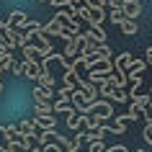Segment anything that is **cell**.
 <instances>
[{"instance_id":"obj_1","label":"cell","mask_w":152,"mask_h":152,"mask_svg":"<svg viewBox=\"0 0 152 152\" xmlns=\"http://www.w3.org/2000/svg\"><path fill=\"white\" fill-rule=\"evenodd\" d=\"M77 18L90 26H101L106 21V8H96V5H80L77 8Z\"/></svg>"},{"instance_id":"obj_2","label":"cell","mask_w":152,"mask_h":152,"mask_svg":"<svg viewBox=\"0 0 152 152\" xmlns=\"http://www.w3.org/2000/svg\"><path fill=\"white\" fill-rule=\"evenodd\" d=\"M111 116H113V106H111V101H90L88 119H96V121H108Z\"/></svg>"},{"instance_id":"obj_3","label":"cell","mask_w":152,"mask_h":152,"mask_svg":"<svg viewBox=\"0 0 152 152\" xmlns=\"http://www.w3.org/2000/svg\"><path fill=\"white\" fill-rule=\"evenodd\" d=\"M26 44L36 49L41 59H44V57H49V54H54V44H49V39H47V36H41L39 31L28 34V39H26Z\"/></svg>"},{"instance_id":"obj_4","label":"cell","mask_w":152,"mask_h":152,"mask_svg":"<svg viewBox=\"0 0 152 152\" xmlns=\"http://www.w3.org/2000/svg\"><path fill=\"white\" fill-rule=\"evenodd\" d=\"M98 96H103V101H113V103H126L129 93L121 88H111V85H98Z\"/></svg>"},{"instance_id":"obj_5","label":"cell","mask_w":152,"mask_h":152,"mask_svg":"<svg viewBox=\"0 0 152 152\" xmlns=\"http://www.w3.org/2000/svg\"><path fill=\"white\" fill-rule=\"evenodd\" d=\"M70 103L72 108H75V113H83V116H88V108H90V98L83 93L80 88H75L72 90V96H70Z\"/></svg>"},{"instance_id":"obj_6","label":"cell","mask_w":152,"mask_h":152,"mask_svg":"<svg viewBox=\"0 0 152 152\" xmlns=\"http://www.w3.org/2000/svg\"><path fill=\"white\" fill-rule=\"evenodd\" d=\"M121 10H124V18L126 21H134L142 13V3L139 0H121Z\"/></svg>"},{"instance_id":"obj_7","label":"cell","mask_w":152,"mask_h":152,"mask_svg":"<svg viewBox=\"0 0 152 152\" xmlns=\"http://www.w3.org/2000/svg\"><path fill=\"white\" fill-rule=\"evenodd\" d=\"M80 44H83V34H77V36L67 39V41H64V52H62V57H64V59L77 57V52H80Z\"/></svg>"},{"instance_id":"obj_8","label":"cell","mask_w":152,"mask_h":152,"mask_svg":"<svg viewBox=\"0 0 152 152\" xmlns=\"http://www.w3.org/2000/svg\"><path fill=\"white\" fill-rule=\"evenodd\" d=\"M31 93H34L36 106H52V101H54V90H44V88H39V85H36Z\"/></svg>"},{"instance_id":"obj_9","label":"cell","mask_w":152,"mask_h":152,"mask_svg":"<svg viewBox=\"0 0 152 152\" xmlns=\"http://www.w3.org/2000/svg\"><path fill=\"white\" fill-rule=\"evenodd\" d=\"M88 41H93V44H106V31L103 26H88V31L83 34Z\"/></svg>"},{"instance_id":"obj_10","label":"cell","mask_w":152,"mask_h":152,"mask_svg":"<svg viewBox=\"0 0 152 152\" xmlns=\"http://www.w3.org/2000/svg\"><path fill=\"white\" fill-rule=\"evenodd\" d=\"M132 59H134V57L129 54V52L119 54L116 59H113V72H121V75H126V72H129V64H132Z\"/></svg>"},{"instance_id":"obj_11","label":"cell","mask_w":152,"mask_h":152,"mask_svg":"<svg viewBox=\"0 0 152 152\" xmlns=\"http://www.w3.org/2000/svg\"><path fill=\"white\" fill-rule=\"evenodd\" d=\"M16 129H18L23 137H28V139H36V132H39L36 124H34V119H23L21 124H16Z\"/></svg>"},{"instance_id":"obj_12","label":"cell","mask_w":152,"mask_h":152,"mask_svg":"<svg viewBox=\"0 0 152 152\" xmlns=\"http://www.w3.org/2000/svg\"><path fill=\"white\" fill-rule=\"evenodd\" d=\"M67 126H70L72 132H83V129L88 126V116H83V113H72V116H67Z\"/></svg>"},{"instance_id":"obj_13","label":"cell","mask_w":152,"mask_h":152,"mask_svg":"<svg viewBox=\"0 0 152 152\" xmlns=\"http://www.w3.org/2000/svg\"><path fill=\"white\" fill-rule=\"evenodd\" d=\"M34 124H36V129L39 132H44V129H54L57 126V119H54V113H49V116H31Z\"/></svg>"},{"instance_id":"obj_14","label":"cell","mask_w":152,"mask_h":152,"mask_svg":"<svg viewBox=\"0 0 152 152\" xmlns=\"http://www.w3.org/2000/svg\"><path fill=\"white\" fill-rule=\"evenodd\" d=\"M21 64H23V75L28 77V80H36V77L41 75V64L39 62H28V59H23Z\"/></svg>"},{"instance_id":"obj_15","label":"cell","mask_w":152,"mask_h":152,"mask_svg":"<svg viewBox=\"0 0 152 152\" xmlns=\"http://www.w3.org/2000/svg\"><path fill=\"white\" fill-rule=\"evenodd\" d=\"M52 113H67V116H72V113H75V108H72L70 101L57 98V101H52Z\"/></svg>"},{"instance_id":"obj_16","label":"cell","mask_w":152,"mask_h":152,"mask_svg":"<svg viewBox=\"0 0 152 152\" xmlns=\"http://www.w3.org/2000/svg\"><path fill=\"white\" fill-rule=\"evenodd\" d=\"M106 85H111V88H121V90H126V75H121V72H111V75L106 77Z\"/></svg>"},{"instance_id":"obj_17","label":"cell","mask_w":152,"mask_h":152,"mask_svg":"<svg viewBox=\"0 0 152 152\" xmlns=\"http://www.w3.org/2000/svg\"><path fill=\"white\" fill-rule=\"evenodd\" d=\"M5 23H8L10 28H21V26L26 23V13H23V10H13V13L5 18Z\"/></svg>"},{"instance_id":"obj_18","label":"cell","mask_w":152,"mask_h":152,"mask_svg":"<svg viewBox=\"0 0 152 152\" xmlns=\"http://www.w3.org/2000/svg\"><path fill=\"white\" fill-rule=\"evenodd\" d=\"M132 106H134L137 111L142 113V111H147V108H150V96H132Z\"/></svg>"},{"instance_id":"obj_19","label":"cell","mask_w":152,"mask_h":152,"mask_svg":"<svg viewBox=\"0 0 152 152\" xmlns=\"http://www.w3.org/2000/svg\"><path fill=\"white\" fill-rule=\"evenodd\" d=\"M77 88H80L83 93H85V96L90 98V101H98V88H96V85H93L90 80H83L80 85H77Z\"/></svg>"},{"instance_id":"obj_20","label":"cell","mask_w":152,"mask_h":152,"mask_svg":"<svg viewBox=\"0 0 152 152\" xmlns=\"http://www.w3.org/2000/svg\"><path fill=\"white\" fill-rule=\"evenodd\" d=\"M39 34L41 36H59V26L54 23V21H49V23H41V28H39Z\"/></svg>"},{"instance_id":"obj_21","label":"cell","mask_w":152,"mask_h":152,"mask_svg":"<svg viewBox=\"0 0 152 152\" xmlns=\"http://www.w3.org/2000/svg\"><path fill=\"white\" fill-rule=\"evenodd\" d=\"M103 126H96V129H88L85 132V142H103Z\"/></svg>"},{"instance_id":"obj_22","label":"cell","mask_w":152,"mask_h":152,"mask_svg":"<svg viewBox=\"0 0 152 152\" xmlns=\"http://www.w3.org/2000/svg\"><path fill=\"white\" fill-rule=\"evenodd\" d=\"M21 54H23V59H28V62H41L39 52H36L34 47H28V44H23V47H21Z\"/></svg>"},{"instance_id":"obj_23","label":"cell","mask_w":152,"mask_h":152,"mask_svg":"<svg viewBox=\"0 0 152 152\" xmlns=\"http://www.w3.org/2000/svg\"><path fill=\"white\" fill-rule=\"evenodd\" d=\"M36 83H39V88L52 90V85H54V77H52V72H41L39 77H36Z\"/></svg>"},{"instance_id":"obj_24","label":"cell","mask_w":152,"mask_h":152,"mask_svg":"<svg viewBox=\"0 0 152 152\" xmlns=\"http://www.w3.org/2000/svg\"><path fill=\"white\" fill-rule=\"evenodd\" d=\"M119 28H121L124 34H126V36H134V34L139 31V26H137L134 21H121V23H119Z\"/></svg>"},{"instance_id":"obj_25","label":"cell","mask_w":152,"mask_h":152,"mask_svg":"<svg viewBox=\"0 0 152 152\" xmlns=\"http://www.w3.org/2000/svg\"><path fill=\"white\" fill-rule=\"evenodd\" d=\"M144 64H147L144 59H132V64H129V72H126V75H142V72H144Z\"/></svg>"},{"instance_id":"obj_26","label":"cell","mask_w":152,"mask_h":152,"mask_svg":"<svg viewBox=\"0 0 152 152\" xmlns=\"http://www.w3.org/2000/svg\"><path fill=\"white\" fill-rule=\"evenodd\" d=\"M111 21H113V23L126 21V18H124V10H121V5H113V8H111Z\"/></svg>"},{"instance_id":"obj_27","label":"cell","mask_w":152,"mask_h":152,"mask_svg":"<svg viewBox=\"0 0 152 152\" xmlns=\"http://www.w3.org/2000/svg\"><path fill=\"white\" fill-rule=\"evenodd\" d=\"M62 85H64V88H77V80H75L72 72H64V75H62Z\"/></svg>"},{"instance_id":"obj_28","label":"cell","mask_w":152,"mask_h":152,"mask_svg":"<svg viewBox=\"0 0 152 152\" xmlns=\"http://www.w3.org/2000/svg\"><path fill=\"white\" fill-rule=\"evenodd\" d=\"M52 21H54V23L59 26V28H62V26H67V23H70V16H67L64 10H59V13H57V16L52 18Z\"/></svg>"},{"instance_id":"obj_29","label":"cell","mask_w":152,"mask_h":152,"mask_svg":"<svg viewBox=\"0 0 152 152\" xmlns=\"http://www.w3.org/2000/svg\"><path fill=\"white\" fill-rule=\"evenodd\" d=\"M52 106H34V116H49Z\"/></svg>"},{"instance_id":"obj_30","label":"cell","mask_w":152,"mask_h":152,"mask_svg":"<svg viewBox=\"0 0 152 152\" xmlns=\"http://www.w3.org/2000/svg\"><path fill=\"white\" fill-rule=\"evenodd\" d=\"M90 144V152H106L108 150V144L106 142H88Z\"/></svg>"},{"instance_id":"obj_31","label":"cell","mask_w":152,"mask_h":152,"mask_svg":"<svg viewBox=\"0 0 152 152\" xmlns=\"http://www.w3.org/2000/svg\"><path fill=\"white\" fill-rule=\"evenodd\" d=\"M144 142L152 144V121H144Z\"/></svg>"},{"instance_id":"obj_32","label":"cell","mask_w":152,"mask_h":152,"mask_svg":"<svg viewBox=\"0 0 152 152\" xmlns=\"http://www.w3.org/2000/svg\"><path fill=\"white\" fill-rule=\"evenodd\" d=\"M8 144H10V139H8V132H5V126H0V147L5 150Z\"/></svg>"},{"instance_id":"obj_33","label":"cell","mask_w":152,"mask_h":152,"mask_svg":"<svg viewBox=\"0 0 152 152\" xmlns=\"http://www.w3.org/2000/svg\"><path fill=\"white\" fill-rule=\"evenodd\" d=\"M106 152H132V150H129L126 144H111V147H108Z\"/></svg>"},{"instance_id":"obj_34","label":"cell","mask_w":152,"mask_h":152,"mask_svg":"<svg viewBox=\"0 0 152 152\" xmlns=\"http://www.w3.org/2000/svg\"><path fill=\"white\" fill-rule=\"evenodd\" d=\"M72 90H75V88H64V85H62V88H59V98H62V101H70Z\"/></svg>"},{"instance_id":"obj_35","label":"cell","mask_w":152,"mask_h":152,"mask_svg":"<svg viewBox=\"0 0 152 152\" xmlns=\"http://www.w3.org/2000/svg\"><path fill=\"white\" fill-rule=\"evenodd\" d=\"M10 72H13V75H23V64H21V62H13V64H10Z\"/></svg>"},{"instance_id":"obj_36","label":"cell","mask_w":152,"mask_h":152,"mask_svg":"<svg viewBox=\"0 0 152 152\" xmlns=\"http://www.w3.org/2000/svg\"><path fill=\"white\" fill-rule=\"evenodd\" d=\"M126 116H129V121H137V119H139V111H137L134 106H129V111H126Z\"/></svg>"},{"instance_id":"obj_37","label":"cell","mask_w":152,"mask_h":152,"mask_svg":"<svg viewBox=\"0 0 152 152\" xmlns=\"http://www.w3.org/2000/svg\"><path fill=\"white\" fill-rule=\"evenodd\" d=\"M85 5H96V8H106L103 0H85Z\"/></svg>"},{"instance_id":"obj_38","label":"cell","mask_w":152,"mask_h":152,"mask_svg":"<svg viewBox=\"0 0 152 152\" xmlns=\"http://www.w3.org/2000/svg\"><path fill=\"white\" fill-rule=\"evenodd\" d=\"M44 152H62L57 144H44Z\"/></svg>"},{"instance_id":"obj_39","label":"cell","mask_w":152,"mask_h":152,"mask_svg":"<svg viewBox=\"0 0 152 152\" xmlns=\"http://www.w3.org/2000/svg\"><path fill=\"white\" fill-rule=\"evenodd\" d=\"M103 5H111L113 8V5H121V0H103Z\"/></svg>"},{"instance_id":"obj_40","label":"cell","mask_w":152,"mask_h":152,"mask_svg":"<svg viewBox=\"0 0 152 152\" xmlns=\"http://www.w3.org/2000/svg\"><path fill=\"white\" fill-rule=\"evenodd\" d=\"M152 59V47H147V52H144V62H150Z\"/></svg>"},{"instance_id":"obj_41","label":"cell","mask_w":152,"mask_h":152,"mask_svg":"<svg viewBox=\"0 0 152 152\" xmlns=\"http://www.w3.org/2000/svg\"><path fill=\"white\" fill-rule=\"evenodd\" d=\"M0 49H5V39L3 36H0Z\"/></svg>"},{"instance_id":"obj_42","label":"cell","mask_w":152,"mask_h":152,"mask_svg":"<svg viewBox=\"0 0 152 152\" xmlns=\"http://www.w3.org/2000/svg\"><path fill=\"white\" fill-rule=\"evenodd\" d=\"M3 88H5V85H3V83H0V93H3Z\"/></svg>"},{"instance_id":"obj_43","label":"cell","mask_w":152,"mask_h":152,"mask_svg":"<svg viewBox=\"0 0 152 152\" xmlns=\"http://www.w3.org/2000/svg\"><path fill=\"white\" fill-rule=\"evenodd\" d=\"M137 152H147V150H137Z\"/></svg>"},{"instance_id":"obj_44","label":"cell","mask_w":152,"mask_h":152,"mask_svg":"<svg viewBox=\"0 0 152 152\" xmlns=\"http://www.w3.org/2000/svg\"><path fill=\"white\" fill-rule=\"evenodd\" d=\"M39 3H47V0H39Z\"/></svg>"},{"instance_id":"obj_45","label":"cell","mask_w":152,"mask_h":152,"mask_svg":"<svg viewBox=\"0 0 152 152\" xmlns=\"http://www.w3.org/2000/svg\"><path fill=\"white\" fill-rule=\"evenodd\" d=\"M0 152H5V150H3V147H0Z\"/></svg>"}]
</instances>
